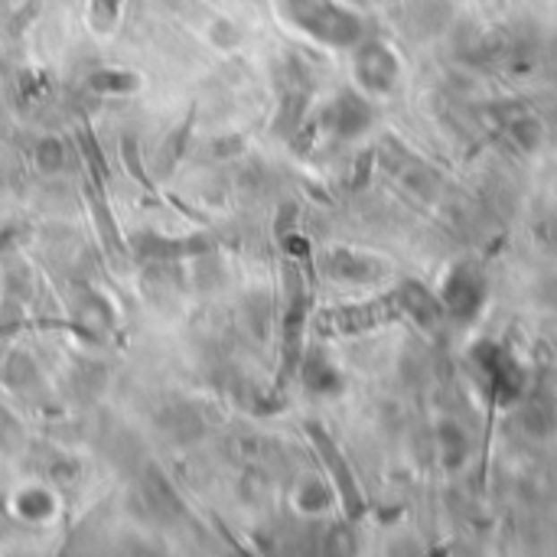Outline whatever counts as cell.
I'll list each match as a JSON object with an SVG mask.
<instances>
[{"mask_svg": "<svg viewBox=\"0 0 557 557\" xmlns=\"http://www.w3.org/2000/svg\"><path fill=\"white\" fill-rule=\"evenodd\" d=\"M407 313V294L405 290H395L381 300H369V304L359 306H342V310H330L316 320L320 333L330 336H349V333H362V330H372V326H381L395 316Z\"/></svg>", "mask_w": 557, "mask_h": 557, "instance_id": "cell-1", "label": "cell"}, {"mask_svg": "<svg viewBox=\"0 0 557 557\" xmlns=\"http://www.w3.org/2000/svg\"><path fill=\"white\" fill-rule=\"evenodd\" d=\"M310 433H313L316 447H320L323 459L330 463V469H333V476H336V483H339V493H342V499H346V509H349V515H362V509H365V505H362L359 485H356V479L349 476V469H346L342 457L336 453L333 441H330V437H326L320 427H310Z\"/></svg>", "mask_w": 557, "mask_h": 557, "instance_id": "cell-2", "label": "cell"}]
</instances>
